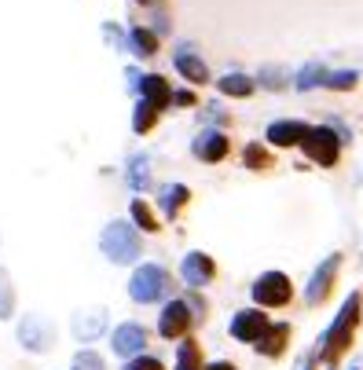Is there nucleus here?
I'll return each mask as SVG.
<instances>
[{"instance_id":"28","label":"nucleus","mask_w":363,"mask_h":370,"mask_svg":"<svg viewBox=\"0 0 363 370\" xmlns=\"http://www.w3.org/2000/svg\"><path fill=\"white\" fill-rule=\"evenodd\" d=\"M74 370H106V363L99 359V352H89V348H84V352L74 356Z\"/></svg>"},{"instance_id":"22","label":"nucleus","mask_w":363,"mask_h":370,"mask_svg":"<svg viewBox=\"0 0 363 370\" xmlns=\"http://www.w3.org/2000/svg\"><path fill=\"white\" fill-rule=\"evenodd\" d=\"M147 165H151V162H147L143 155H136V158L129 162V187H133V191H143L147 184H151V172H147Z\"/></svg>"},{"instance_id":"26","label":"nucleus","mask_w":363,"mask_h":370,"mask_svg":"<svg viewBox=\"0 0 363 370\" xmlns=\"http://www.w3.org/2000/svg\"><path fill=\"white\" fill-rule=\"evenodd\" d=\"M155 118H158V106H151V103H136V118H133V128L136 133H147V128L155 125Z\"/></svg>"},{"instance_id":"4","label":"nucleus","mask_w":363,"mask_h":370,"mask_svg":"<svg viewBox=\"0 0 363 370\" xmlns=\"http://www.w3.org/2000/svg\"><path fill=\"white\" fill-rule=\"evenodd\" d=\"M250 293H253V301H257L261 308H283V304H290V297H294V286H290V279L283 271H264L250 286Z\"/></svg>"},{"instance_id":"9","label":"nucleus","mask_w":363,"mask_h":370,"mask_svg":"<svg viewBox=\"0 0 363 370\" xmlns=\"http://www.w3.org/2000/svg\"><path fill=\"white\" fill-rule=\"evenodd\" d=\"M187 326H191V304L187 301H169L158 315V334L165 341H177V337L187 334Z\"/></svg>"},{"instance_id":"8","label":"nucleus","mask_w":363,"mask_h":370,"mask_svg":"<svg viewBox=\"0 0 363 370\" xmlns=\"http://www.w3.org/2000/svg\"><path fill=\"white\" fill-rule=\"evenodd\" d=\"M337 268H341V257H337V253H330V257L323 260V264H319V268L312 271L308 286H305V304H323V301H327V293H330V286H334Z\"/></svg>"},{"instance_id":"23","label":"nucleus","mask_w":363,"mask_h":370,"mask_svg":"<svg viewBox=\"0 0 363 370\" xmlns=\"http://www.w3.org/2000/svg\"><path fill=\"white\" fill-rule=\"evenodd\" d=\"M323 81H327V70L319 67V62H308V67L297 74V89L308 92V89H315V84H323Z\"/></svg>"},{"instance_id":"17","label":"nucleus","mask_w":363,"mask_h":370,"mask_svg":"<svg viewBox=\"0 0 363 370\" xmlns=\"http://www.w3.org/2000/svg\"><path fill=\"white\" fill-rule=\"evenodd\" d=\"M191 198V191L184 187V184H169V187H162L158 191V206H162V213L165 216H177L180 213V206Z\"/></svg>"},{"instance_id":"7","label":"nucleus","mask_w":363,"mask_h":370,"mask_svg":"<svg viewBox=\"0 0 363 370\" xmlns=\"http://www.w3.org/2000/svg\"><path fill=\"white\" fill-rule=\"evenodd\" d=\"M18 341H23L30 352H48L55 344V326L45 315H26L18 323Z\"/></svg>"},{"instance_id":"21","label":"nucleus","mask_w":363,"mask_h":370,"mask_svg":"<svg viewBox=\"0 0 363 370\" xmlns=\"http://www.w3.org/2000/svg\"><path fill=\"white\" fill-rule=\"evenodd\" d=\"M177 370H202V352L195 341H184L177 348Z\"/></svg>"},{"instance_id":"5","label":"nucleus","mask_w":363,"mask_h":370,"mask_svg":"<svg viewBox=\"0 0 363 370\" xmlns=\"http://www.w3.org/2000/svg\"><path fill=\"white\" fill-rule=\"evenodd\" d=\"M268 326H272V319L264 315V308H242L231 319V337L246 341V344H257L268 334Z\"/></svg>"},{"instance_id":"20","label":"nucleus","mask_w":363,"mask_h":370,"mask_svg":"<svg viewBox=\"0 0 363 370\" xmlns=\"http://www.w3.org/2000/svg\"><path fill=\"white\" fill-rule=\"evenodd\" d=\"M129 45H133V52H136V55H155V52H158V37H155L151 30L136 26V30L129 33Z\"/></svg>"},{"instance_id":"15","label":"nucleus","mask_w":363,"mask_h":370,"mask_svg":"<svg viewBox=\"0 0 363 370\" xmlns=\"http://www.w3.org/2000/svg\"><path fill=\"white\" fill-rule=\"evenodd\" d=\"M140 92H143V103H151V106H162L169 103V84H165V77H158V74H147V77H140Z\"/></svg>"},{"instance_id":"10","label":"nucleus","mask_w":363,"mask_h":370,"mask_svg":"<svg viewBox=\"0 0 363 370\" xmlns=\"http://www.w3.org/2000/svg\"><path fill=\"white\" fill-rule=\"evenodd\" d=\"M180 275H184L187 286L202 290V286H209V282H213V275H217V264H213V257H206V253L195 250V253H187L180 260Z\"/></svg>"},{"instance_id":"16","label":"nucleus","mask_w":363,"mask_h":370,"mask_svg":"<svg viewBox=\"0 0 363 370\" xmlns=\"http://www.w3.org/2000/svg\"><path fill=\"white\" fill-rule=\"evenodd\" d=\"M286 337H290V326H286V323H279V326H268V334L257 341V352H261V356H283Z\"/></svg>"},{"instance_id":"12","label":"nucleus","mask_w":363,"mask_h":370,"mask_svg":"<svg viewBox=\"0 0 363 370\" xmlns=\"http://www.w3.org/2000/svg\"><path fill=\"white\" fill-rule=\"evenodd\" d=\"M264 136H268L272 147H294L308 136V125L305 121H272Z\"/></svg>"},{"instance_id":"18","label":"nucleus","mask_w":363,"mask_h":370,"mask_svg":"<svg viewBox=\"0 0 363 370\" xmlns=\"http://www.w3.org/2000/svg\"><path fill=\"white\" fill-rule=\"evenodd\" d=\"M217 89H220L224 96H235V99H246V96L253 92V81H250L246 74H224V77L217 81Z\"/></svg>"},{"instance_id":"24","label":"nucleus","mask_w":363,"mask_h":370,"mask_svg":"<svg viewBox=\"0 0 363 370\" xmlns=\"http://www.w3.org/2000/svg\"><path fill=\"white\" fill-rule=\"evenodd\" d=\"M11 312H15V290H11L8 271L0 268V319H8Z\"/></svg>"},{"instance_id":"14","label":"nucleus","mask_w":363,"mask_h":370,"mask_svg":"<svg viewBox=\"0 0 363 370\" xmlns=\"http://www.w3.org/2000/svg\"><path fill=\"white\" fill-rule=\"evenodd\" d=\"M173 62H177V70L187 77V81H195V84H206L209 81V70H206V62L191 52V48H180L177 55H173Z\"/></svg>"},{"instance_id":"29","label":"nucleus","mask_w":363,"mask_h":370,"mask_svg":"<svg viewBox=\"0 0 363 370\" xmlns=\"http://www.w3.org/2000/svg\"><path fill=\"white\" fill-rule=\"evenodd\" d=\"M125 370H165V366H162V359H155V356H136V359L125 363Z\"/></svg>"},{"instance_id":"33","label":"nucleus","mask_w":363,"mask_h":370,"mask_svg":"<svg viewBox=\"0 0 363 370\" xmlns=\"http://www.w3.org/2000/svg\"><path fill=\"white\" fill-rule=\"evenodd\" d=\"M301 370H315V356H308V359L301 363Z\"/></svg>"},{"instance_id":"34","label":"nucleus","mask_w":363,"mask_h":370,"mask_svg":"<svg viewBox=\"0 0 363 370\" xmlns=\"http://www.w3.org/2000/svg\"><path fill=\"white\" fill-rule=\"evenodd\" d=\"M349 370H359V366H349Z\"/></svg>"},{"instance_id":"30","label":"nucleus","mask_w":363,"mask_h":370,"mask_svg":"<svg viewBox=\"0 0 363 370\" xmlns=\"http://www.w3.org/2000/svg\"><path fill=\"white\" fill-rule=\"evenodd\" d=\"M246 165L250 169H264L268 165V155H264L261 147H246Z\"/></svg>"},{"instance_id":"6","label":"nucleus","mask_w":363,"mask_h":370,"mask_svg":"<svg viewBox=\"0 0 363 370\" xmlns=\"http://www.w3.org/2000/svg\"><path fill=\"white\" fill-rule=\"evenodd\" d=\"M301 147H305V155H308L312 162H319V165H334V162H337V136H334L330 125L308 128V136L301 140Z\"/></svg>"},{"instance_id":"19","label":"nucleus","mask_w":363,"mask_h":370,"mask_svg":"<svg viewBox=\"0 0 363 370\" xmlns=\"http://www.w3.org/2000/svg\"><path fill=\"white\" fill-rule=\"evenodd\" d=\"M103 326H106V315H103V312H92L89 319L77 315V319H74V334H77L81 341H92V337L103 334Z\"/></svg>"},{"instance_id":"27","label":"nucleus","mask_w":363,"mask_h":370,"mask_svg":"<svg viewBox=\"0 0 363 370\" xmlns=\"http://www.w3.org/2000/svg\"><path fill=\"white\" fill-rule=\"evenodd\" d=\"M133 220L143 231H158V220H155V213H151V206H147V202H133Z\"/></svg>"},{"instance_id":"31","label":"nucleus","mask_w":363,"mask_h":370,"mask_svg":"<svg viewBox=\"0 0 363 370\" xmlns=\"http://www.w3.org/2000/svg\"><path fill=\"white\" fill-rule=\"evenodd\" d=\"M169 103H177V106H191V103H195V96H191V92H173V96H169Z\"/></svg>"},{"instance_id":"32","label":"nucleus","mask_w":363,"mask_h":370,"mask_svg":"<svg viewBox=\"0 0 363 370\" xmlns=\"http://www.w3.org/2000/svg\"><path fill=\"white\" fill-rule=\"evenodd\" d=\"M202 370H239V366L228 363V359H217V363H209V366H202Z\"/></svg>"},{"instance_id":"3","label":"nucleus","mask_w":363,"mask_h":370,"mask_svg":"<svg viewBox=\"0 0 363 370\" xmlns=\"http://www.w3.org/2000/svg\"><path fill=\"white\" fill-rule=\"evenodd\" d=\"M169 290H173V279L162 264H143L133 271L129 279V297L140 301V304H155V301H165Z\"/></svg>"},{"instance_id":"25","label":"nucleus","mask_w":363,"mask_h":370,"mask_svg":"<svg viewBox=\"0 0 363 370\" xmlns=\"http://www.w3.org/2000/svg\"><path fill=\"white\" fill-rule=\"evenodd\" d=\"M356 81H359V74L356 70H334V74H327V89H337V92H349V89H356Z\"/></svg>"},{"instance_id":"11","label":"nucleus","mask_w":363,"mask_h":370,"mask_svg":"<svg viewBox=\"0 0 363 370\" xmlns=\"http://www.w3.org/2000/svg\"><path fill=\"white\" fill-rule=\"evenodd\" d=\"M143 344H147V330L140 323H121L118 330L111 334V348L118 356H143Z\"/></svg>"},{"instance_id":"2","label":"nucleus","mask_w":363,"mask_h":370,"mask_svg":"<svg viewBox=\"0 0 363 370\" xmlns=\"http://www.w3.org/2000/svg\"><path fill=\"white\" fill-rule=\"evenodd\" d=\"M99 250L114 260V264H133L140 257V235L129 220H114L106 224L103 235H99Z\"/></svg>"},{"instance_id":"1","label":"nucleus","mask_w":363,"mask_h":370,"mask_svg":"<svg viewBox=\"0 0 363 370\" xmlns=\"http://www.w3.org/2000/svg\"><path fill=\"white\" fill-rule=\"evenodd\" d=\"M356 323H359V293H349L345 301H341V308L334 315V323L327 326V334L319 337V348L315 356L334 363V356H341L345 348L352 344V334H356Z\"/></svg>"},{"instance_id":"13","label":"nucleus","mask_w":363,"mask_h":370,"mask_svg":"<svg viewBox=\"0 0 363 370\" xmlns=\"http://www.w3.org/2000/svg\"><path fill=\"white\" fill-rule=\"evenodd\" d=\"M191 150H195V158H202V162H220L228 155V136L209 128V133H202L195 143H191Z\"/></svg>"}]
</instances>
